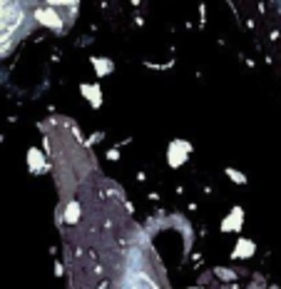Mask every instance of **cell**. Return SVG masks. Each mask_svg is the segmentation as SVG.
Listing matches in <instances>:
<instances>
[{
  "mask_svg": "<svg viewBox=\"0 0 281 289\" xmlns=\"http://www.w3.org/2000/svg\"><path fill=\"white\" fill-rule=\"evenodd\" d=\"M35 20H37L40 25H48V28H53V30L62 28V18L57 15V10L53 8V5L37 8V10H35Z\"/></svg>",
  "mask_w": 281,
  "mask_h": 289,
  "instance_id": "obj_1",
  "label": "cell"
},
{
  "mask_svg": "<svg viewBox=\"0 0 281 289\" xmlns=\"http://www.w3.org/2000/svg\"><path fill=\"white\" fill-rule=\"evenodd\" d=\"M189 142H184V140H177V142L169 144V165L172 167H179V165H184V160H187V155H189Z\"/></svg>",
  "mask_w": 281,
  "mask_h": 289,
  "instance_id": "obj_2",
  "label": "cell"
},
{
  "mask_svg": "<svg viewBox=\"0 0 281 289\" xmlns=\"http://www.w3.org/2000/svg\"><path fill=\"white\" fill-rule=\"evenodd\" d=\"M62 220H65L67 225H77V222H80V202L67 200V202H65V212H62Z\"/></svg>",
  "mask_w": 281,
  "mask_h": 289,
  "instance_id": "obj_3",
  "label": "cell"
},
{
  "mask_svg": "<svg viewBox=\"0 0 281 289\" xmlns=\"http://www.w3.org/2000/svg\"><path fill=\"white\" fill-rule=\"evenodd\" d=\"M242 220H244V212H242L239 207H234V209H231V217H226L224 222H222V232L239 230V227H242Z\"/></svg>",
  "mask_w": 281,
  "mask_h": 289,
  "instance_id": "obj_4",
  "label": "cell"
},
{
  "mask_svg": "<svg viewBox=\"0 0 281 289\" xmlns=\"http://www.w3.org/2000/svg\"><path fill=\"white\" fill-rule=\"evenodd\" d=\"M80 92H83L85 97L90 100V105H92V107H100V105H102V92H100V87H97V85H83V87H80Z\"/></svg>",
  "mask_w": 281,
  "mask_h": 289,
  "instance_id": "obj_5",
  "label": "cell"
},
{
  "mask_svg": "<svg viewBox=\"0 0 281 289\" xmlns=\"http://www.w3.org/2000/svg\"><path fill=\"white\" fill-rule=\"evenodd\" d=\"M28 162H30V170H32V172H43V170H45V160H43V155H40L37 147H30Z\"/></svg>",
  "mask_w": 281,
  "mask_h": 289,
  "instance_id": "obj_6",
  "label": "cell"
},
{
  "mask_svg": "<svg viewBox=\"0 0 281 289\" xmlns=\"http://www.w3.org/2000/svg\"><path fill=\"white\" fill-rule=\"evenodd\" d=\"M254 242L252 239H239L236 242V247H234V257H242V260H247V257H252L254 255Z\"/></svg>",
  "mask_w": 281,
  "mask_h": 289,
  "instance_id": "obj_7",
  "label": "cell"
},
{
  "mask_svg": "<svg viewBox=\"0 0 281 289\" xmlns=\"http://www.w3.org/2000/svg\"><path fill=\"white\" fill-rule=\"evenodd\" d=\"M92 65H95V73L97 75H110L114 70L112 60H107V58H92Z\"/></svg>",
  "mask_w": 281,
  "mask_h": 289,
  "instance_id": "obj_8",
  "label": "cell"
},
{
  "mask_svg": "<svg viewBox=\"0 0 281 289\" xmlns=\"http://www.w3.org/2000/svg\"><path fill=\"white\" fill-rule=\"evenodd\" d=\"M226 174H229L234 182H239V185H247V177H244L242 172H236V170H231V167H229V170H226Z\"/></svg>",
  "mask_w": 281,
  "mask_h": 289,
  "instance_id": "obj_9",
  "label": "cell"
},
{
  "mask_svg": "<svg viewBox=\"0 0 281 289\" xmlns=\"http://www.w3.org/2000/svg\"><path fill=\"white\" fill-rule=\"evenodd\" d=\"M48 5H53V8H55V5H70V8H75L77 0H48Z\"/></svg>",
  "mask_w": 281,
  "mask_h": 289,
  "instance_id": "obj_10",
  "label": "cell"
},
{
  "mask_svg": "<svg viewBox=\"0 0 281 289\" xmlns=\"http://www.w3.org/2000/svg\"><path fill=\"white\" fill-rule=\"evenodd\" d=\"M217 274H219L222 279H234V274H231L229 269H217Z\"/></svg>",
  "mask_w": 281,
  "mask_h": 289,
  "instance_id": "obj_11",
  "label": "cell"
},
{
  "mask_svg": "<svg viewBox=\"0 0 281 289\" xmlns=\"http://www.w3.org/2000/svg\"><path fill=\"white\" fill-rule=\"evenodd\" d=\"M192 289H199V287H192Z\"/></svg>",
  "mask_w": 281,
  "mask_h": 289,
  "instance_id": "obj_12",
  "label": "cell"
}]
</instances>
